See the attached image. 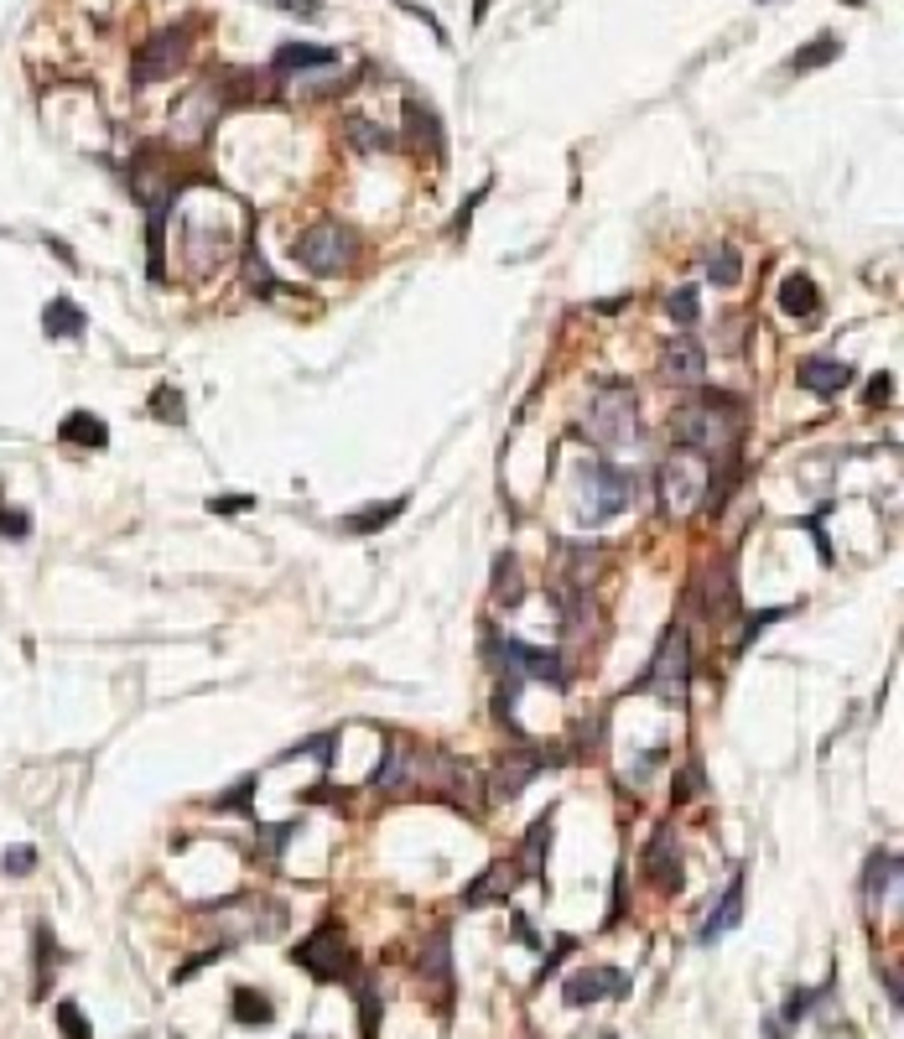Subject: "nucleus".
<instances>
[{
  "instance_id": "obj_28",
  "label": "nucleus",
  "mask_w": 904,
  "mask_h": 1039,
  "mask_svg": "<svg viewBox=\"0 0 904 1039\" xmlns=\"http://www.w3.org/2000/svg\"><path fill=\"white\" fill-rule=\"evenodd\" d=\"M707 281H712V286H739V281H743L739 250H728V245H722V250H712V256H707Z\"/></svg>"
},
{
  "instance_id": "obj_20",
  "label": "nucleus",
  "mask_w": 904,
  "mask_h": 1039,
  "mask_svg": "<svg viewBox=\"0 0 904 1039\" xmlns=\"http://www.w3.org/2000/svg\"><path fill=\"white\" fill-rule=\"evenodd\" d=\"M401 510H406V494H401V499H380V505H364L359 515H349V520H344V530H349V535H374V530L395 526V520H401Z\"/></svg>"
},
{
  "instance_id": "obj_40",
  "label": "nucleus",
  "mask_w": 904,
  "mask_h": 1039,
  "mask_svg": "<svg viewBox=\"0 0 904 1039\" xmlns=\"http://www.w3.org/2000/svg\"><path fill=\"white\" fill-rule=\"evenodd\" d=\"M889 396H894V375H873V380H868V405L889 401Z\"/></svg>"
},
{
  "instance_id": "obj_10",
  "label": "nucleus",
  "mask_w": 904,
  "mask_h": 1039,
  "mask_svg": "<svg viewBox=\"0 0 904 1039\" xmlns=\"http://www.w3.org/2000/svg\"><path fill=\"white\" fill-rule=\"evenodd\" d=\"M624 972L619 966H582V972H573L567 977V987H562V998H567V1008H588V1003L598 998H619L624 993Z\"/></svg>"
},
{
  "instance_id": "obj_15",
  "label": "nucleus",
  "mask_w": 904,
  "mask_h": 1039,
  "mask_svg": "<svg viewBox=\"0 0 904 1039\" xmlns=\"http://www.w3.org/2000/svg\"><path fill=\"white\" fill-rule=\"evenodd\" d=\"M795 380L806 385L812 396H821V401H827V396H837V390H842V385L852 380V369L842 365V359H827V354H812V359H800V369H795Z\"/></svg>"
},
{
  "instance_id": "obj_33",
  "label": "nucleus",
  "mask_w": 904,
  "mask_h": 1039,
  "mask_svg": "<svg viewBox=\"0 0 904 1039\" xmlns=\"http://www.w3.org/2000/svg\"><path fill=\"white\" fill-rule=\"evenodd\" d=\"M359 1019H364V1039L380 1035V998H374L370 977H359Z\"/></svg>"
},
{
  "instance_id": "obj_43",
  "label": "nucleus",
  "mask_w": 904,
  "mask_h": 1039,
  "mask_svg": "<svg viewBox=\"0 0 904 1039\" xmlns=\"http://www.w3.org/2000/svg\"><path fill=\"white\" fill-rule=\"evenodd\" d=\"M848 6H863V0H848Z\"/></svg>"
},
{
  "instance_id": "obj_31",
  "label": "nucleus",
  "mask_w": 904,
  "mask_h": 1039,
  "mask_svg": "<svg viewBox=\"0 0 904 1039\" xmlns=\"http://www.w3.org/2000/svg\"><path fill=\"white\" fill-rule=\"evenodd\" d=\"M244 275H250V286H255L260 296L281 292V281L271 275V266H265V256H260V250H250V256H244Z\"/></svg>"
},
{
  "instance_id": "obj_9",
  "label": "nucleus",
  "mask_w": 904,
  "mask_h": 1039,
  "mask_svg": "<svg viewBox=\"0 0 904 1039\" xmlns=\"http://www.w3.org/2000/svg\"><path fill=\"white\" fill-rule=\"evenodd\" d=\"M187 57V26H162L156 37L135 53V68H130V78L146 89V84H162V78L177 74V63Z\"/></svg>"
},
{
  "instance_id": "obj_19",
  "label": "nucleus",
  "mask_w": 904,
  "mask_h": 1039,
  "mask_svg": "<svg viewBox=\"0 0 904 1039\" xmlns=\"http://www.w3.org/2000/svg\"><path fill=\"white\" fill-rule=\"evenodd\" d=\"M515 878H520L515 863H494V868H489L473 889L462 894V899H468L473 910H479V905H494V899H504V894H515Z\"/></svg>"
},
{
  "instance_id": "obj_37",
  "label": "nucleus",
  "mask_w": 904,
  "mask_h": 1039,
  "mask_svg": "<svg viewBox=\"0 0 904 1039\" xmlns=\"http://www.w3.org/2000/svg\"><path fill=\"white\" fill-rule=\"evenodd\" d=\"M250 505H255L250 494H224V499H219V494H214V499H208V510H214V515H244V510H250Z\"/></svg>"
},
{
  "instance_id": "obj_23",
  "label": "nucleus",
  "mask_w": 904,
  "mask_h": 1039,
  "mask_svg": "<svg viewBox=\"0 0 904 1039\" xmlns=\"http://www.w3.org/2000/svg\"><path fill=\"white\" fill-rule=\"evenodd\" d=\"M333 47H313V42H286L276 53V74H296V68H328Z\"/></svg>"
},
{
  "instance_id": "obj_4",
  "label": "nucleus",
  "mask_w": 904,
  "mask_h": 1039,
  "mask_svg": "<svg viewBox=\"0 0 904 1039\" xmlns=\"http://www.w3.org/2000/svg\"><path fill=\"white\" fill-rule=\"evenodd\" d=\"M353 256H359V235H353L349 224L323 219L313 229H302V239H296V260L313 275H338Z\"/></svg>"
},
{
  "instance_id": "obj_7",
  "label": "nucleus",
  "mask_w": 904,
  "mask_h": 1039,
  "mask_svg": "<svg viewBox=\"0 0 904 1039\" xmlns=\"http://www.w3.org/2000/svg\"><path fill=\"white\" fill-rule=\"evenodd\" d=\"M489 650H494L499 660H504V671H510V702H515L520 681H546V686H567V675H562V660L552 656V650H531V645H520V639H504L489 629Z\"/></svg>"
},
{
  "instance_id": "obj_27",
  "label": "nucleus",
  "mask_w": 904,
  "mask_h": 1039,
  "mask_svg": "<svg viewBox=\"0 0 904 1039\" xmlns=\"http://www.w3.org/2000/svg\"><path fill=\"white\" fill-rule=\"evenodd\" d=\"M837 53H842V42L831 37V32H821V37H816L812 47H800V53L791 57V68H795V74H812V68H827V63H831Z\"/></svg>"
},
{
  "instance_id": "obj_1",
  "label": "nucleus",
  "mask_w": 904,
  "mask_h": 1039,
  "mask_svg": "<svg viewBox=\"0 0 904 1039\" xmlns=\"http://www.w3.org/2000/svg\"><path fill=\"white\" fill-rule=\"evenodd\" d=\"M671 437H676V447L707 457V463H718V457L728 463V457H739L743 401H733V396H701V401L682 405L671 416Z\"/></svg>"
},
{
  "instance_id": "obj_12",
  "label": "nucleus",
  "mask_w": 904,
  "mask_h": 1039,
  "mask_svg": "<svg viewBox=\"0 0 904 1039\" xmlns=\"http://www.w3.org/2000/svg\"><path fill=\"white\" fill-rule=\"evenodd\" d=\"M863 899H868V910H884V905H894V899H900V853H894V847L868 857Z\"/></svg>"
},
{
  "instance_id": "obj_8",
  "label": "nucleus",
  "mask_w": 904,
  "mask_h": 1039,
  "mask_svg": "<svg viewBox=\"0 0 904 1039\" xmlns=\"http://www.w3.org/2000/svg\"><path fill=\"white\" fill-rule=\"evenodd\" d=\"M661 499L671 515H686L697 510L701 499H707V457L697 453H671V463L661 468Z\"/></svg>"
},
{
  "instance_id": "obj_44",
  "label": "nucleus",
  "mask_w": 904,
  "mask_h": 1039,
  "mask_svg": "<svg viewBox=\"0 0 904 1039\" xmlns=\"http://www.w3.org/2000/svg\"><path fill=\"white\" fill-rule=\"evenodd\" d=\"M296 1039H302V1035H296Z\"/></svg>"
},
{
  "instance_id": "obj_14",
  "label": "nucleus",
  "mask_w": 904,
  "mask_h": 1039,
  "mask_svg": "<svg viewBox=\"0 0 904 1039\" xmlns=\"http://www.w3.org/2000/svg\"><path fill=\"white\" fill-rule=\"evenodd\" d=\"M645 878L655 889H682V853L671 842V826H661L645 847Z\"/></svg>"
},
{
  "instance_id": "obj_39",
  "label": "nucleus",
  "mask_w": 904,
  "mask_h": 1039,
  "mask_svg": "<svg viewBox=\"0 0 904 1039\" xmlns=\"http://www.w3.org/2000/svg\"><path fill=\"white\" fill-rule=\"evenodd\" d=\"M265 6H281L292 17H323V0H265Z\"/></svg>"
},
{
  "instance_id": "obj_34",
  "label": "nucleus",
  "mask_w": 904,
  "mask_h": 1039,
  "mask_svg": "<svg viewBox=\"0 0 904 1039\" xmlns=\"http://www.w3.org/2000/svg\"><path fill=\"white\" fill-rule=\"evenodd\" d=\"M665 312H671V317H676L682 328H686V323H697V292H691V286L671 292V296H665Z\"/></svg>"
},
{
  "instance_id": "obj_5",
  "label": "nucleus",
  "mask_w": 904,
  "mask_h": 1039,
  "mask_svg": "<svg viewBox=\"0 0 904 1039\" xmlns=\"http://www.w3.org/2000/svg\"><path fill=\"white\" fill-rule=\"evenodd\" d=\"M582 515L588 520H613L619 510H629L634 505V494H640V478L629 474V468H613V463H588L582 468Z\"/></svg>"
},
{
  "instance_id": "obj_13",
  "label": "nucleus",
  "mask_w": 904,
  "mask_h": 1039,
  "mask_svg": "<svg viewBox=\"0 0 904 1039\" xmlns=\"http://www.w3.org/2000/svg\"><path fill=\"white\" fill-rule=\"evenodd\" d=\"M661 369L671 385H682V390H697L701 375H707V359H701V344L697 338H671L661 354Z\"/></svg>"
},
{
  "instance_id": "obj_18",
  "label": "nucleus",
  "mask_w": 904,
  "mask_h": 1039,
  "mask_svg": "<svg viewBox=\"0 0 904 1039\" xmlns=\"http://www.w3.org/2000/svg\"><path fill=\"white\" fill-rule=\"evenodd\" d=\"M84 328H89V317H84L78 302H68V296H53L47 312H42V333H47V338H78Z\"/></svg>"
},
{
  "instance_id": "obj_26",
  "label": "nucleus",
  "mask_w": 904,
  "mask_h": 1039,
  "mask_svg": "<svg viewBox=\"0 0 904 1039\" xmlns=\"http://www.w3.org/2000/svg\"><path fill=\"white\" fill-rule=\"evenodd\" d=\"M546 837H552V816H541L531 832H525V847H520V863H515L520 874L541 878V853H546Z\"/></svg>"
},
{
  "instance_id": "obj_11",
  "label": "nucleus",
  "mask_w": 904,
  "mask_h": 1039,
  "mask_svg": "<svg viewBox=\"0 0 904 1039\" xmlns=\"http://www.w3.org/2000/svg\"><path fill=\"white\" fill-rule=\"evenodd\" d=\"M541 769H546L541 754H504V759L494 765V775H489V801H515Z\"/></svg>"
},
{
  "instance_id": "obj_3",
  "label": "nucleus",
  "mask_w": 904,
  "mask_h": 1039,
  "mask_svg": "<svg viewBox=\"0 0 904 1039\" xmlns=\"http://www.w3.org/2000/svg\"><path fill=\"white\" fill-rule=\"evenodd\" d=\"M650 696H661V702H682L686 686H691V635H686L682 624H671L661 635V645H655V660H650L645 681H640Z\"/></svg>"
},
{
  "instance_id": "obj_36",
  "label": "nucleus",
  "mask_w": 904,
  "mask_h": 1039,
  "mask_svg": "<svg viewBox=\"0 0 904 1039\" xmlns=\"http://www.w3.org/2000/svg\"><path fill=\"white\" fill-rule=\"evenodd\" d=\"M250 796H255V775H244V780L235 784V790H224L214 805H219V811H250Z\"/></svg>"
},
{
  "instance_id": "obj_32",
  "label": "nucleus",
  "mask_w": 904,
  "mask_h": 1039,
  "mask_svg": "<svg viewBox=\"0 0 904 1039\" xmlns=\"http://www.w3.org/2000/svg\"><path fill=\"white\" fill-rule=\"evenodd\" d=\"M344 130H349V141L359 151H385L390 147V136H385V130H374L370 120H344Z\"/></svg>"
},
{
  "instance_id": "obj_17",
  "label": "nucleus",
  "mask_w": 904,
  "mask_h": 1039,
  "mask_svg": "<svg viewBox=\"0 0 904 1039\" xmlns=\"http://www.w3.org/2000/svg\"><path fill=\"white\" fill-rule=\"evenodd\" d=\"M743 920V874L722 889V899L712 905V914H707V926H701V941H718V935H728V930Z\"/></svg>"
},
{
  "instance_id": "obj_6",
  "label": "nucleus",
  "mask_w": 904,
  "mask_h": 1039,
  "mask_svg": "<svg viewBox=\"0 0 904 1039\" xmlns=\"http://www.w3.org/2000/svg\"><path fill=\"white\" fill-rule=\"evenodd\" d=\"M292 962L307 966L317 983H344V977H349V966H353L349 941H344V926H338V920H323V926H317L313 935L292 951Z\"/></svg>"
},
{
  "instance_id": "obj_2",
  "label": "nucleus",
  "mask_w": 904,
  "mask_h": 1039,
  "mask_svg": "<svg viewBox=\"0 0 904 1039\" xmlns=\"http://www.w3.org/2000/svg\"><path fill=\"white\" fill-rule=\"evenodd\" d=\"M588 437L598 442V447H609V453L634 447V442L645 437V426H640V396H634L629 385H603V390H592Z\"/></svg>"
},
{
  "instance_id": "obj_21",
  "label": "nucleus",
  "mask_w": 904,
  "mask_h": 1039,
  "mask_svg": "<svg viewBox=\"0 0 904 1039\" xmlns=\"http://www.w3.org/2000/svg\"><path fill=\"white\" fill-rule=\"evenodd\" d=\"M422 977H432V983H437L443 1003L453 998V956H447V930H437V935H432V946L422 951Z\"/></svg>"
},
{
  "instance_id": "obj_42",
  "label": "nucleus",
  "mask_w": 904,
  "mask_h": 1039,
  "mask_svg": "<svg viewBox=\"0 0 904 1039\" xmlns=\"http://www.w3.org/2000/svg\"><path fill=\"white\" fill-rule=\"evenodd\" d=\"M483 11H489V0H479V11H473V17H483Z\"/></svg>"
},
{
  "instance_id": "obj_30",
  "label": "nucleus",
  "mask_w": 904,
  "mask_h": 1039,
  "mask_svg": "<svg viewBox=\"0 0 904 1039\" xmlns=\"http://www.w3.org/2000/svg\"><path fill=\"white\" fill-rule=\"evenodd\" d=\"M57 1029H63V1039H94V1029H89V1019H84L78 1003H57Z\"/></svg>"
},
{
  "instance_id": "obj_35",
  "label": "nucleus",
  "mask_w": 904,
  "mask_h": 1039,
  "mask_svg": "<svg viewBox=\"0 0 904 1039\" xmlns=\"http://www.w3.org/2000/svg\"><path fill=\"white\" fill-rule=\"evenodd\" d=\"M151 411H156L162 421H172V426H177V421H183V396H177L172 385H162V390L151 396Z\"/></svg>"
},
{
  "instance_id": "obj_16",
  "label": "nucleus",
  "mask_w": 904,
  "mask_h": 1039,
  "mask_svg": "<svg viewBox=\"0 0 904 1039\" xmlns=\"http://www.w3.org/2000/svg\"><path fill=\"white\" fill-rule=\"evenodd\" d=\"M780 307H785V317H800V323H812L816 312H821V292H816L812 275H785L780 281Z\"/></svg>"
},
{
  "instance_id": "obj_29",
  "label": "nucleus",
  "mask_w": 904,
  "mask_h": 1039,
  "mask_svg": "<svg viewBox=\"0 0 904 1039\" xmlns=\"http://www.w3.org/2000/svg\"><path fill=\"white\" fill-rule=\"evenodd\" d=\"M494 598L510 603V608L525 598V593H520V566H515V556H499V566H494Z\"/></svg>"
},
{
  "instance_id": "obj_22",
  "label": "nucleus",
  "mask_w": 904,
  "mask_h": 1039,
  "mask_svg": "<svg viewBox=\"0 0 904 1039\" xmlns=\"http://www.w3.org/2000/svg\"><path fill=\"white\" fill-rule=\"evenodd\" d=\"M57 437L78 442V447H105V442H110V432H105V421L94 416V411H68V416H63V426H57Z\"/></svg>"
},
{
  "instance_id": "obj_25",
  "label": "nucleus",
  "mask_w": 904,
  "mask_h": 1039,
  "mask_svg": "<svg viewBox=\"0 0 904 1039\" xmlns=\"http://www.w3.org/2000/svg\"><path fill=\"white\" fill-rule=\"evenodd\" d=\"M32 941H37V983H32V998H47V983H53V972H57V941L47 926H37Z\"/></svg>"
},
{
  "instance_id": "obj_24",
  "label": "nucleus",
  "mask_w": 904,
  "mask_h": 1039,
  "mask_svg": "<svg viewBox=\"0 0 904 1039\" xmlns=\"http://www.w3.org/2000/svg\"><path fill=\"white\" fill-rule=\"evenodd\" d=\"M271 1019H276V1008H271L265 993H255V987H235V1024H244V1029H265Z\"/></svg>"
},
{
  "instance_id": "obj_38",
  "label": "nucleus",
  "mask_w": 904,
  "mask_h": 1039,
  "mask_svg": "<svg viewBox=\"0 0 904 1039\" xmlns=\"http://www.w3.org/2000/svg\"><path fill=\"white\" fill-rule=\"evenodd\" d=\"M32 868H37V853H32V847H17V853H6V874H32Z\"/></svg>"
},
{
  "instance_id": "obj_41",
  "label": "nucleus",
  "mask_w": 904,
  "mask_h": 1039,
  "mask_svg": "<svg viewBox=\"0 0 904 1039\" xmlns=\"http://www.w3.org/2000/svg\"><path fill=\"white\" fill-rule=\"evenodd\" d=\"M0 530H6V535H26V530H32V520H26L21 510H6V515H0Z\"/></svg>"
}]
</instances>
